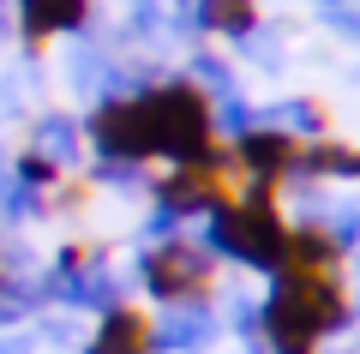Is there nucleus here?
Listing matches in <instances>:
<instances>
[{
    "label": "nucleus",
    "instance_id": "nucleus-10",
    "mask_svg": "<svg viewBox=\"0 0 360 354\" xmlns=\"http://www.w3.org/2000/svg\"><path fill=\"white\" fill-rule=\"evenodd\" d=\"M295 180H360V144L336 139V132L307 139V144H300V168H295Z\"/></svg>",
    "mask_w": 360,
    "mask_h": 354
},
{
    "label": "nucleus",
    "instance_id": "nucleus-11",
    "mask_svg": "<svg viewBox=\"0 0 360 354\" xmlns=\"http://www.w3.org/2000/svg\"><path fill=\"white\" fill-rule=\"evenodd\" d=\"M30 151H42V156H54V163L72 175L78 168V132H72V120H60V114H49L37 127V139H30Z\"/></svg>",
    "mask_w": 360,
    "mask_h": 354
},
{
    "label": "nucleus",
    "instance_id": "nucleus-7",
    "mask_svg": "<svg viewBox=\"0 0 360 354\" xmlns=\"http://www.w3.org/2000/svg\"><path fill=\"white\" fill-rule=\"evenodd\" d=\"M222 318H217V301H186V306H162L150 318V348L156 354H205L217 342Z\"/></svg>",
    "mask_w": 360,
    "mask_h": 354
},
{
    "label": "nucleus",
    "instance_id": "nucleus-5",
    "mask_svg": "<svg viewBox=\"0 0 360 354\" xmlns=\"http://www.w3.org/2000/svg\"><path fill=\"white\" fill-rule=\"evenodd\" d=\"M300 144L295 132L270 127V120H252L246 132L229 139V156H234V175L240 180H258V187H295V168H300Z\"/></svg>",
    "mask_w": 360,
    "mask_h": 354
},
{
    "label": "nucleus",
    "instance_id": "nucleus-9",
    "mask_svg": "<svg viewBox=\"0 0 360 354\" xmlns=\"http://www.w3.org/2000/svg\"><path fill=\"white\" fill-rule=\"evenodd\" d=\"M78 354H156L150 348V312H139L132 301L96 312V330L84 336V348H78Z\"/></svg>",
    "mask_w": 360,
    "mask_h": 354
},
{
    "label": "nucleus",
    "instance_id": "nucleus-1",
    "mask_svg": "<svg viewBox=\"0 0 360 354\" xmlns=\"http://www.w3.org/2000/svg\"><path fill=\"white\" fill-rule=\"evenodd\" d=\"M354 330V294L342 270H283L258 301L264 354H319L324 342Z\"/></svg>",
    "mask_w": 360,
    "mask_h": 354
},
{
    "label": "nucleus",
    "instance_id": "nucleus-3",
    "mask_svg": "<svg viewBox=\"0 0 360 354\" xmlns=\"http://www.w3.org/2000/svg\"><path fill=\"white\" fill-rule=\"evenodd\" d=\"M144 102V127H150V156L156 163H198L222 144L217 132V96L193 84V78H156V84H139Z\"/></svg>",
    "mask_w": 360,
    "mask_h": 354
},
{
    "label": "nucleus",
    "instance_id": "nucleus-2",
    "mask_svg": "<svg viewBox=\"0 0 360 354\" xmlns=\"http://www.w3.org/2000/svg\"><path fill=\"white\" fill-rule=\"evenodd\" d=\"M205 246L222 258V265H246V270H258V277H276L283 258H288L283 187L240 180V192H234L217 216H205Z\"/></svg>",
    "mask_w": 360,
    "mask_h": 354
},
{
    "label": "nucleus",
    "instance_id": "nucleus-4",
    "mask_svg": "<svg viewBox=\"0 0 360 354\" xmlns=\"http://www.w3.org/2000/svg\"><path fill=\"white\" fill-rule=\"evenodd\" d=\"M222 258L193 234H168L139 253V289L156 306H186V301H217Z\"/></svg>",
    "mask_w": 360,
    "mask_h": 354
},
{
    "label": "nucleus",
    "instance_id": "nucleus-6",
    "mask_svg": "<svg viewBox=\"0 0 360 354\" xmlns=\"http://www.w3.org/2000/svg\"><path fill=\"white\" fill-rule=\"evenodd\" d=\"M90 13H96L90 0H13V30H18L30 61H42L54 42L78 37L90 25Z\"/></svg>",
    "mask_w": 360,
    "mask_h": 354
},
{
    "label": "nucleus",
    "instance_id": "nucleus-8",
    "mask_svg": "<svg viewBox=\"0 0 360 354\" xmlns=\"http://www.w3.org/2000/svg\"><path fill=\"white\" fill-rule=\"evenodd\" d=\"M186 25L198 37H222V42H252L264 30V6L258 0H186Z\"/></svg>",
    "mask_w": 360,
    "mask_h": 354
}]
</instances>
